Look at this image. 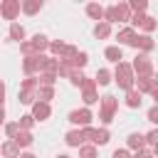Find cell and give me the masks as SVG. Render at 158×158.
<instances>
[{
    "mask_svg": "<svg viewBox=\"0 0 158 158\" xmlns=\"http://www.w3.org/2000/svg\"><path fill=\"white\" fill-rule=\"evenodd\" d=\"M128 20H131L128 2H118V5H111V7L104 10V20H101V22L111 25V22H128Z\"/></svg>",
    "mask_w": 158,
    "mask_h": 158,
    "instance_id": "1",
    "label": "cell"
},
{
    "mask_svg": "<svg viewBox=\"0 0 158 158\" xmlns=\"http://www.w3.org/2000/svg\"><path fill=\"white\" fill-rule=\"evenodd\" d=\"M116 84L121 86V89H133V69H131V64H126V62H118V67H116Z\"/></svg>",
    "mask_w": 158,
    "mask_h": 158,
    "instance_id": "2",
    "label": "cell"
},
{
    "mask_svg": "<svg viewBox=\"0 0 158 158\" xmlns=\"http://www.w3.org/2000/svg\"><path fill=\"white\" fill-rule=\"evenodd\" d=\"M99 101H101V121H104V123H111V121H114V114H116V109H118V99L111 96V94H106V96H101Z\"/></svg>",
    "mask_w": 158,
    "mask_h": 158,
    "instance_id": "3",
    "label": "cell"
},
{
    "mask_svg": "<svg viewBox=\"0 0 158 158\" xmlns=\"http://www.w3.org/2000/svg\"><path fill=\"white\" fill-rule=\"evenodd\" d=\"M131 69L138 72V79H153V62H151L148 54H138Z\"/></svg>",
    "mask_w": 158,
    "mask_h": 158,
    "instance_id": "4",
    "label": "cell"
},
{
    "mask_svg": "<svg viewBox=\"0 0 158 158\" xmlns=\"http://www.w3.org/2000/svg\"><path fill=\"white\" fill-rule=\"evenodd\" d=\"M81 133H84V141H86V138L91 141V146H104V143H109V138H111V133H109L106 128H89V126H86Z\"/></svg>",
    "mask_w": 158,
    "mask_h": 158,
    "instance_id": "5",
    "label": "cell"
},
{
    "mask_svg": "<svg viewBox=\"0 0 158 158\" xmlns=\"http://www.w3.org/2000/svg\"><path fill=\"white\" fill-rule=\"evenodd\" d=\"M81 99H84L86 106H91V104L99 101V94H96V84H94V79H84V84H81Z\"/></svg>",
    "mask_w": 158,
    "mask_h": 158,
    "instance_id": "6",
    "label": "cell"
},
{
    "mask_svg": "<svg viewBox=\"0 0 158 158\" xmlns=\"http://www.w3.org/2000/svg\"><path fill=\"white\" fill-rule=\"evenodd\" d=\"M17 12H20V2L17 0H5V2H0V15L5 17V20H15L17 17Z\"/></svg>",
    "mask_w": 158,
    "mask_h": 158,
    "instance_id": "7",
    "label": "cell"
},
{
    "mask_svg": "<svg viewBox=\"0 0 158 158\" xmlns=\"http://www.w3.org/2000/svg\"><path fill=\"white\" fill-rule=\"evenodd\" d=\"M91 118H94V116H91V111H89V109H77V111H69V121H72V123H79V126H84V128L91 123Z\"/></svg>",
    "mask_w": 158,
    "mask_h": 158,
    "instance_id": "8",
    "label": "cell"
},
{
    "mask_svg": "<svg viewBox=\"0 0 158 158\" xmlns=\"http://www.w3.org/2000/svg\"><path fill=\"white\" fill-rule=\"evenodd\" d=\"M49 114H52L49 104H44V101H35V104H32V114H30V116H32L35 121H47Z\"/></svg>",
    "mask_w": 158,
    "mask_h": 158,
    "instance_id": "9",
    "label": "cell"
},
{
    "mask_svg": "<svg viewBox=\"0 0 158 158\" xmlns=\"http://www.w3.org/2000/svg\"><path fill=\"white\" fill-rule=\"evenodd\" d=\"M131 47H141L143 52H151L153 49V40H151V35H136L131 40Z\"/></svg>",
    "mask_w": 158,
    "mask_h": 158,
    "instance_id": "10",
    "label": "cell"
},
{
    "mask_svg": "<svg viewBox=\"0 0 158 158\" xmlns=\"http://www.w3.org/2000/svg\"><path fill=\"white\" fill-rule=\"evenodd\" d=\"M30 47L35 49V54H40L42 49H47V47H49V42H47V37H44V35H35V37H32V42H30Z\"/></svg>",
    "mask_w": 158,
    "mask_h": 158,
    "instance_id": "11",
    "label": "cell"
},
{
    "mask_svg": "<svg viewBox=\"0 0 158 158\" xmlns=\"http://www.w3.org/2000/svg\"><path fill=\"white\" fill-rule=\"evenodd\" d=\"M104 57H106L109 62H116V64H118V62L123 59V52H121V47L114 44V47H106V49H104Z\"/></svg>",
    "mask_w": 158,
    "mask_h": 158,
    "instance_id": "12",
    "label": "cell"
},
{
    "mask_svg": "<svg viewBox=\"0 0 158 158\" xmlns=\"http://www.w3.org/2000/svg\"><path fill=\"white\" fill-rule=\"evenodd\" d=\"M64 141H67V146H84V133L81 131H69L67 136H64Z\"/></svg>",
    "mask_w": 158,
    "mask_h": 158,
    "instance_id": "13",
    "label": "cell"
},
{
    "mask_svg": "<svg viewBox=\"0 0 158 158\" xmlns=\"http://www.w3.org/2000/svg\"><path fill=\"white\" fill-rule=\"evenodd\" d=\"M0 156H5V158H17V156H20V148H17L12 141H7V143L0 146Z\"/></svg>",
    "mask_w": 158,
    "mask_h": 158,
    "instance_id": "14",
    "label": "cell"
},
{
    "mask_svg": "<svg viewBox=\"0 0 158 158\" xmlns=\"http://www.w3.org/2000/svg\"><path fill=\"white\" fill-rule=\"evenodd\" d=\"M12 143H15L17 148H20V146H30V143H32V133H30V131H17L15 138H12Z\"/></svg>",
    "mask_w": 158,
    "mask_h": 158,
    "instance_id": "15",
    "label": "cell"
},
{
    "mask_svg": "<svg viewBox=\"0 0 158 158\" xmlns=\"http://www.w3.org/2000/svg\"><path fill=\"white\" fill-rule=\"evenodd\" d=\"M20 10H22V12H27V15H35V12H40V10H42V2H40V0H27V2H22V5H20Z\"/></svg>",
    "mask_w": 158,
    "mask_h": 158,
    "instance_id": "16",
    "label": "cell"
},
{
    "mask_svg": "<svg viewBox=\"0 0 158 158\" xmlns=\"http://www.w3.org/2000/svg\"><path fill=\"white\" fill-rule=\"evenodd\" d=\"M35 96H37L40 101H44V104H49V99L54 96V89H52V86H37V91H35Z\"/></svg>",
    "mask_w": 158,
    "mask_h": 158,
    "instance_id": "17",
    "label": "cell"
},
{
    "mask_svg": "<svg viewBox=\"0 0 158 158\" xmlns=\"http://www.w3.org/2000/svg\"><path fill=\"white\" fill-rule=\"evenodd\" d=\"M35 91H37V89H20V91H17L20 104H35V99H37Z\"/></svg>",
    "mask_w": 158,
    "mask_h": 158,
    "instance_id": "18",
    "label": "cell"
},
{
    "mask_svg": "<svg viewBox=\"0 0 158 158\" xmlns=\"http://www.w3.org/2000/svg\"><path fill=\"white\" fill-rule=\"evenodd\" d=\"M10 40L22 42V40H25V27H22V25H17V22H10Z\"/></svg>",
    "mask_w": 158,
    "mask_h": 158,
    "instance_id": "19",
    "label": "cell"
},
{
    "mask_svg": "<svg viewBox=\"0 0 158 158\" xmlns=\"http://www.w3.org/2000/svg\"><path fill=\"white\" fill-rule=\"evenodd\" d=\"M136 37V30L133 27H123V30H118V42H123V44H131V40Z\"/></svg>",
    "mask_w": 158,
    "mask_h": 158,
    "instance_id": "20",
    "label": "cell"
},
{
    "mask_svg": "<svg viewBox=\"0 0 158 158\" xmlns=\"http://www.w3.org/2000/svg\"><path fill=\"white\" fill-rule=\"evenodd\" d=\"M86 12H89V17H94V20H104V7L96 5V2L86 5Z\"/></svg>",
    "mask_w": 158,
    "mask_h": 158,
    "instance_id": "21",
    "label": "cell"
},
{
    "mask_svg": "<svg viewBox=\"0 0 158 158\" xmlns=\"http://www.w3.org/2000/svg\"><path fill=\"white\" fill-rule=\"evenodd\" d=\"M109 81H111V72H109V69H99L94 84H96V86H104V84H109Z\"/></svg>",
    "mask_w": 158,
    "mask_h": 158,
    "instance_id": "22",
    "label": "cell"
},
{
    "mask_svg": "<svg viewBox=\"0 0 158 158\" xmlns=\"http://www.w3.org/2000/svg\"><path fill=\"white\" fill-rule=\"evenodd\" d=\"M126 106H131V109L141 106V94H138L136 89H128V96H126Z\"/></svg>",
    "mask_w": 158,
    "mask_h": 158,
    "instance_id": "23",
    "label": "cell"
},
{
    "mask_svg": "<svg viewBox=\"0 0 158 158\" xmlns=\"http://www.w3.org/2000/svg\"><path fill=\"white\" fill-rule=\"evenodd\" d=\"M128 148L143 151V136H141V133H131V136H128Z\"/></svg>",
    "mask_w": 158,
    "mask_h": 158,
    "instance_id": "24",
    "label": "cell"
},
{
    "mask_svg": "<svg viewBox=\"0 0 158 158\" xmlns=\"http://www.w3.org/2000/svg\"><path fill=\"white\" fill-rule=\"evenodd\" d=\"M94 35H96L99 40H104V37H109V35H111V25H106V22H99V25L94 27Z\"/></svg>",
    "mask_w": 158,
    "mask_h": 158,
    "instance_id": "25",
    "label": "cell"
},
{
    "mask_svg": "<svg viewBox=\"0 0 158 158\" xmlns=\"http://www.w3.org/2000/svg\"><path fill=\"white\" fill-rule=\"evenodd\" d=\"M79 158H96V146H79Z\"/></svg>",
    "mask_w": 158,
    "mask_h": 158,
    "instance_id": "26",
    "label": "cell"
},
{
    "mask_svg": "<svg viewBox=\"0 0 158 158\" xmlns=\"http://www.w3.org/2000/svg\"><path fill=\"white\" fill-rule=\"evenodd\" d=\"M32 123H35V118L27 114V116H20V121H17V126H20V131H27V128H32Z\"/></svg>",
    "mask_w": 158,
    "mask_h": 158,
    "instance_id": "27",
    "label": "cell"
},
{
    "mask_svg": "<svg viewBox=\"0 0 158 158\" xmlns=\"http://www.w3.org/2000/svg\"><path fill=\"white\" fill-rule=\"evenodd\" d=\"M49 49L54 52V54H59V59L64 57V49H67V44L64 42H49Z\"/></svg>",
    "mask_w": 158,
    "mask_h": 158,
    "instance_id": "28",
    "label": "cell"
},
{
    "mask_svg": "<svg viewBox=\"0 0 158 158\" xmlns=\"http://www.w3.org/2000/svg\"><path fill=\"white\" fill-rule=\"evenodd\" d=\"M146 7H148L146 0H133V2H128V10H136V15H138L141 10H146Z\"/></svg>",
    "mask_w": 158,
    "mask_h": 158,
    "instance_id": "29",
    "label": "cell"
},
{
    "mask_svg": "<svg viewBox=\"0 0 158 158\" xmlns=\"http://www.w3.org/2000/svg\"><path fill=\"white\" fill-rule=\"evenodd\" d=\"M138 27H143V30H146V32H153V30H156V20H153V17H148V15H146V17H143V22H141V25H138Z\"/></svg>",
    "mask_w": 158,
    "mask_h": 158,
    "instance_id": "30",
    "label": "cell"
},
{
    "mask_svg": "<svg viewBox=\"0 0 158 158\" xmlns=\"http://www.w3.org/2000/svg\"><path fill=\"white\" fill-rule=\"evenodd\" d=\"M69 79H72V84H74V86H81V84H84V79H86V77H84V74H81V72H79V69H74V72H72V77H69Z\"/></svg>",
    "mask_w": 158,
    "mask_h": 158,
    "instance_id": "31",
    "label": "cell"
},
{
    "mask_svg": "<svg viewBox=\"0 0 158 158\" xmlns=\"http://www.w3.org/2000/svg\"><path fill=\"white\" fill-rule=\"evenodd\" d=\"M17 131H20V126H17V123H7V126H5V133H7L10 138H15V133H17Z\"/></svg>",
    "mask_w": 158,
    "mask_h": 158,
    "instance_id": "32",
    "label": "cell"
},
{
    "mask_svg": "<svg viewBox=\"0 0 158 158\" xmlns=\"http://www.w3.org/2000/svg\"><path fill=\"white\" fill-rule=\"evenodd\" d=\"M156 141H158V133H156V131H151L148 136H143V143H148V146H153Z\"/></svg>",
    "mask_w": 158,
    "mask_h": 158,
    "instance_id": "33",
    "label": "cell"
},
{
    "mask_svg": "<svg viewBox=\"0 0 158 158\" xmlns=\"http://www.w3.org/2000/svg\"><path fill=\"white\" fill-rule=\"evenodd\" d=\"M111 158H131V156H128V151H123V148H121V151H114V156H111Z\"/></svg>",
    "mask_w": 158,
    "mask_h": 158,
    "instance_id": "34",
    "label": "cell"
},
{
    "mask_svg": "<svg viewBox=\"0 0 158 158\" xmlns=\"http://www.w3.org/2000/svg\"><path fill=\"white\" fill-rule=\"evenodd\" d=\"M156 116H158V109H156V106H153V109H151V111H148V121H153V123H156V121H158V118H156Z\"/></svg>",
    "mask_w": 158,
    "mask_h": 158,
    "instance_id": "35",
    "label": "cell"
},
{
    "mask_svg": "<svg viewBox=\"0 0 158 158\" xmlns=\"http://www.w3.org/2000/svg\"><path fill=\"white\" fill-rule=\"evenodd\" d=\"M136 158H153V153H151V151H138Z\"/></svg>",
    "mask_w": 158,
    "mask_h": 158,
    "instance_id": "36",
    "label": "cell"
},
{
    "mask_svg": "<svg viewBox=\"0 0 158 158\" xmlns=\"http://www.w3.org/2000/svg\"><path fill=\"white\" fill-rule=\"evenodd\" d=\"M2 96H5V84H2V79H0V104H2Z\"/></svg>",
    "mask_w": 158,
    "mask_h": 158,
    "instance_id": "37",
    "label": "cell"
},
{
    "mask_svg": "<svg viewBox=\"0 0 158 158\" xmlns=\"http://www.w3.org/2000/svg\"><path fill=\"white\" fill-rule=\"evenodd\" d=\"M5 121V109H2V104H0V123Z\"/></svg>",
    "mask_w": 158,
    "mask_h": 158,
    "instance_id": "38",
    "label": "cell"
},
{
    "mask_svg": "<svg viewBox=\"0 0 158 158\" xmlns=\"http://www.w3.org/2000/svg\"><path fill=\"white\" fill-rule=\"evenodd\" d=\"M57 158H69V156H67V153H62V156H57Z\"/></svg>",
    "mask_w": 158,
    "mask_h": 158,
    "instance_id": "39",
    "label": "cell"
},
{
    "mask_svg": "<svg viewBox=\"0 0 158 158\" xmlns=\"http://www.w3.org/2000/svg\"><path fill=\"white\" fill-rule=\"evenodd\" d=\"M133 158H136V156H133Z\"/></svg>",
    "mask_w": 158,
    "mask_h": 158,
    "instance_id": "40",
    "label": "cell"
}]
</instances>
